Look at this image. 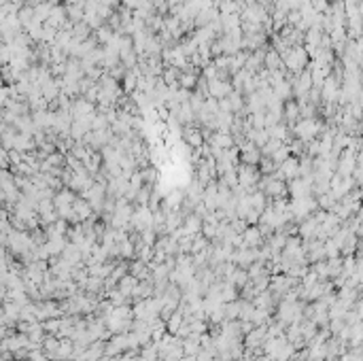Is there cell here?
<instances>
[{
    "mask_svg": "<svg viewBox=\"0 0 363 361\" xmlns=\"http://www.w3.org/2000/svg\"><path fill=\"white\" fill-rule=\"evenodd\" d=\"M281 62H283V56L278 54L276 49H272V51H268V54H266V62H263V64H266L268 70H281V66H285Z\"/></svg>",
    "mask_w": 363,
    "mask_h": 361,
    "instance_id": "11",
    "label": "cell"
},
{
    "mask_svg": "<svg viewBox=\"0 0 363 361\" xmlns=\"http://www.w3.org/2000/svg\"><path fill=\"white\" fill-rule=\"evenodd\" d=\"M283 56V64L289 68L291 72H302L306 68V62H308V51L304 47H300V45H296V47H289L285 51Z\"/></svg>",
    "mask_w": 363,
    "mask_h": 361,
    "instance_id": "1",
    "label": "cell"
},
{
    "mask_svg": "<svg viewBox=\"0 0 363 361\" xmlns=\"http://www.w3.org/2000/svg\"><path fill=\"white\" fill-rule=\"evenodd\" d=\"M272 89H274V94H276L278 98H281V100H287V98L291 96V92H293V87L289 85V81H285V79H283V81H278V83H276L274 87H272Z\"/></svg>",
    "mask_w": 363,
    "mask_h": 361,
    "instance_id": "13",
    "label": "cell"
},
{
    "mask_svg": "<svg viewBox=\"0 0 363 361\" xmlns=\"http://www.w3.org/2000/svg\"><path fill=\"white\" fill-rule=\"evenodd\" d=\"M242 160H244L246 164H255L257 160H259V153H257V149L253 145H246L244 149H242Z\"/></svg>",
    "mask_w": 363,
    "mask_h": 361,
    "instance_id": "14",
    "label": "cell"
},
{
    "mask_svg": "<svg viewBox=\"0 0 363 361\" xmlns=\"http://www.w3.org/2000/svg\"><path fill=\"white\" fill-rule=\"evenodd\" d=\"M312 4H314V11H325V6H327L325 0H312Z\"/></svg>",
    "mask_w": 363,
    "mask_h": 361,
    "instance_id": "18",
    "label": "cell"
},
{
    "mask_svg": "<svg viewBox=\"0 0 363 361\" xmlns=\"http://www.w3.org/2000/svg\"><path fill=\"white\" fill-rule=\"evenodd\" d=\"M319 130H321L319 121H316V119H312V117L302 119V121L296 125V134H298L300 140H312L316 134H319Z\"/></svg>",
    "mask_w": 363,
    "mask_h": 361,
    "instance_id": "2",
    "label": "cell"
},
{
    "mask_svg": "<svg viewBox=\"0 0 363 361\" xmlns=\"http://www.w3.org/2000/svg\"><path fill=\"white\" fill-rule=\"evenodd\" d=\"M353 187V180L346 177V179H334L331 180V195L334 198H346V193L351 191Z\"/></svg>",
    "mask_w": 363,
    "mask_h": 361,
    "instance_id": "8",
    "label": "cell"
},
{
    "mask_svg": "<svg viewBox=\"0 0 363 361\" xmlns=\"http://www.w3.org/2000/svg\"><path fill=\"white\" fill-rule=\"evenodd\" d=\"M244 4H255V2H259V0H242Z\"/></svg>",
    "mask_w": 363,
    "mask_h": 361,
    "instance_id": "19",
    "label": "cell"
},
{
    "mask_svg": "<svg viewBox=\"0 0 363 361\" xmlns=\"http://www.w3.org/2000/svg\"><path fill=\"white\" fill-rule=\"evenodd\" d=\"M32 2H34V6H36V4H43V2H47V0H32Z\"/></svg>",
    "mask_w": 363,
    "mask_h": 361,
    "instance_id": "20",
    "label": "cell"
},
{
    "mask_svg": "<svg viewBox=\"0 0 363 361\" xmlns=\"http://www.w3.org/2000/svg\"><path fill=\"white\" fill-rule=\"evenodd\" d=\"M314 204H316V202L310 200L308 195H306V198H293V202H291V213L293 215H308L310 210L314 208Z\"/></svg>",
    "mask_w": 363,
    "mask_h": 361,
    "instance_id": "9",
    "label": "cell"
},
{
    "mask_svg": "<svg viewBox=\"0 0 363 361\" xmlns=\"http://www.w3.org/2000/svg\"><path fill=\"white\" fill-rule=\"evenodd\" d=\"M187 140L191 142V145H200V142H202L200 132H195V130H187Z\"/></svg>",
    "mask_w": 363,
    "mask_h": 361,
    "instance_id": "17",
    "label": "cell"
},
{
    "mask_svg": "<svg viewBox=\"0 0 363 361\" xmlns=\"http://www.w3.org/2000/svg\"><path fill=\"white\" fill-rule=\"evenodd\" d=\"M263 193H266V195H272V198H283V195L289 193V187H287L283 180L266 179V180H263Z\"/></svg>",
    "mask_w": 363,
    "mask_h": 361,
    "instance_id": "5",
    "label": "cell"
},
{
    "mask_svg": "<svg viewBox=\"0 0 363 361\" xmlns=\"http://www.w3.org/2000/svg\"><path fill=\"white\" fill-rule=\"evenodd\" d=\"M302 172V166L298 164V160H293V157H287V160L281 164V177L283 179H298V175Z\"/></svg>",
    "mask_w": 363,
    "mask_h": 361,
    "instance_id": "7",
    "label": "cell"
},
{
    "mask_svg": "<svg viewBox=\"0 0 363 361\" xmlns=\"http://www.w3.org/2000/svg\"><path fill=\"white\" fill-rule=\"evenodd\" d=\"M206 89L208 94L215 98V100H223V98H228L232 92H234V85L230 83L228 79H213V81H206Z\"/></svg>",
    "mask_w": 363,
    "mask_h": 361,
    "instance_id": "3",
    "label": "cell"
},
{
    "mask_svg": "<svg viewBox=\"0 0 363 361\" xmlns=\"http://www.w3.org/2000/svg\"><path fill=\"white\" fill-rule=\"evenodd\" d=\"M257 183V170L253 166H242L238 170V185L240 187H253Z\"/></svg>",
    "mask_w": 363,
    "mask_h": 361,
    "instance_id": "10",
    "label": "cell"
},
{
    "mask_svg": "<svg viewBox=\"0 0 363 361\" xmlns=\"http://www.w3.org/2000/svg\"><path fill=\"white\" fill-rule=\"evenodd\" d=\"M296 115H298V104L296 102H289L285 107V117L287 119H296Z\"/></svg>",
    "mask_w": 363,
    "mask_h": 361,
    "instance_id": "16",
    "label": "cell"
},
{
    "mask_svg": "<svg viewBox=\"0 0 363 361\" xmlns=\"http://www.w3.org/2000/svg\"><path fill=\"white\" fill-rule=\"evenodd\" d=\"M359 13H361V17H363V0L359 2Z\"/></svg>",
    "mask_w": 363,
    "mask_h": 361,
    "instance_id": "21",
    "label": "cell"
},
{
    "mask_svg": "<svg viewBox=\"0 0 363 361\" xmlns=\"http://www.w3.org/2000/svg\"><path fill=\"white\" fill-rule=\"evenodd\" d=\"M355 170H357V155L353 153V149H349V151H344L342 155H340L338 172H340L342 177H351Z\"/></svg>",
    "mask_w": 363,
    "mask_h": 361,
    "instance_id": "4",
    "label": "cell"
},
{
    "mask_svg": "<svg viewBox=\"0 0 363 361\" xmlns=\"http://www.w3.org/2000/svg\"><path fill=\"white\" fill-rule=\"evenodd\" d=\"M195 83H198V79H195V74H191V72H181V79H179V85L183 87V89H189V87H193Z\"/></svg>",
    "mask_w": 363,
    "mask_h": 361,
    "instance_id": "15",
    "label": "cell"
},
{
    "mask_svg": "<svg viewBox=\"0 0 363 361\" xmlns=\"http://www.w3.org/2000/svg\"><path fill=\"white\" fill-rule=\"evenodd\" d=\"M232 136L228 132H219V134H215L213 136V147L215 149H221V151H225V149H230L232 147Z\"/></svg>",
    "mask_w": 363,
    "mask_h": 361,
    "instance_id": "12",
    "label": "cell"
},
{
    "mask_svg": "<svg viewBox=\"0 0 363 361\" xmlns=\"http://www.w3.org/2000/svg\"><path fill=\"white\" fill-rule=\"evenodd\" d=\"M310 187H312V180L310 179H293L289 185V193L293 198H306Z\"/></svg>",
    "mask_w": 363,
    "mask_h": 361,
    "instance_id": "6",
    "label": "cell"
}]
</instances>
